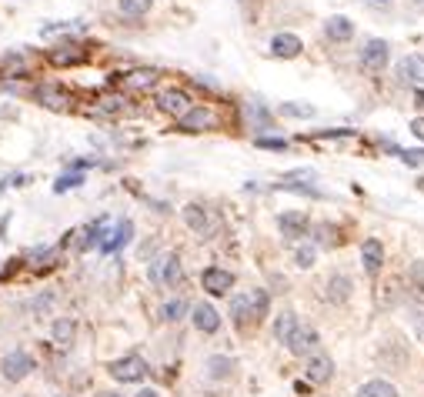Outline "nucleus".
Returning <instances> with one entry per match:
<instances>
[{
  "label": "nucleus",
  "mask_w": 424,
  "mask_h": 397,
  "mask_svg": "<svg viewBox=\"0 0 424 397\" xmlns=\"http://www.w3.org/2000/svg\"><path fill=\"white\" fill-rule=\"evenodd\" d=\"M111 378L120 380V384H137V380L147 378V360L131 354V358H120L111 364Z\"/></svg>",
  "instance_id": "nucleus-1"
},
{
  "label": "nucleus",
  "mask_w": 424,
  "mask_h": 397,
  "mask_svg": "<svg viewBox=\"0 0 424 397\" xmlns=\"http://www.w3.org/2000/svg\"><path fill=\"white\" fill-rule=\"evenodd\" d=\"M0 371H3L7 380H24L34 371V358H30L27 351H10L7 358L0 360Z\"/></svg>",
  "instance_id": "nucleus-2"
},
{
  "label": "nucleus",
  "mask_w": 424,
  "mask_h": 397,
  "mask_svg": "<svg viewBox=\"0 0 424 397\" xmlns=\"http://www.w3.org/2000/svg\"><path fill=\"white\" fill-rule=\"evenodd\" d=\"M157 107L181 120L184 113L191 111V97L184 94V91H177V87H167V91H160V94H157Z\"/></svg>",
  "instance_id": "nucleus-3"
},
{
  "label": "nucleus",
  "mask_w": 424,
  "mask_h": 397,
  "mask_svg": "<svg viewBox=\"0 0 424 397\" xmlns=\"http://www.w3.org/2000/svg\"><path fill=\"white\" fill-rule=\"evenodd\" d=\"M387 60H391V47H387V40L374 37L365 44V50H361V64H365L367 71H385Z\"/></svg>",
  "instance_id": "nucleus-4"
},
{
  "label": "nucleus",
  "mask_w": 424,
  "mask_h": 397,
  "mask_svg": "<svg viewBox=\"0 0 424 397\" xmlns=\"http://www.w3.org/2000/svg\"><path fill=\"white\" fill-rule=\"evenodd\" d=\"M201 281H204V290H208V294L221 297V294H231L234 274H231V270H221V267H208Z\"/></svg>",
  "instance_id": "nucleus-5"
},
{
  "label": "nucleus",
  "mask_w": 424,
  "mask_h": 397,
  "mask_svg": "<svg viewBox=\"0 0 424 397\" xmlns=\"http://www.w3.org/2000/svg\"><path fill=\"white\" fill-rule=\"evenodd\" d=\"M217 120H214V113L208 111V107H191V111L184 113L181 120H177V127L184 133H197V131H208V127H214Z\"/></svg>",
  "instance_id": "nucleus-6"
},
{
  "label": "nucleus",
  "mask_w": 424,
  "mask_h": 397,
  "mask_svg": "<svg viewBox=\"0 0 424 397\" xmlns=\"http://www.w3.org/2000/svg\"><path fill=\"white\" fill-rule=\"evenodd\" d=\"M314 347H317V331H311V327H297L288 340V351L294 358H311Z\"/></svg>",
  "instance_id": "nucleus-7"
},
{
  "label": "nucleus",
  "mask_w": 424,
  "mask_h": 397,
  "mask_svg": "<svg viewBox=\"0 0 424 397\" xmlns=\"http://www.w3.org/2000/svg\"><path fill=\"white\" fill-rule=\"evenodd\" d=\"M184 221H187V227H191L194 234H201V237H208L214 230L211 210L201 207V204H187V207H184Z\"/></svg>",
  "instance_id": "nucleus-8"
},
{
  "label": "nucleus",
  "mask_w": 424,
  "mask_h": 397,
  "mask_svg": "<svg viewBox=\"0 0 424 397\" xmlns=\"http://www.w3.org/2000/svg\"><path fill=\"white\" fill-rule=\"evenodd\" d=\"M398 80H401V84H411L414 91H418V84L424 87V57H418V54L405 57V60L398 64Z\"/></svg>",
  "instance_id": "nucleus-9"
},
{
  "label": "nucleus",
  "mask_w": 424,
  "mask_h": 397,
  "mask_svg": "<svg viewBox=\"0 0 424 397\" xmlns=\"http://www.w3.org/2000/svg\"><path fill=\"white\" fill-rule=\"evenodd\" d=\"M304 374H308L311 384H328L331 374H334V360L328 354H321V351H314L308 358V371Z\"/></svg>",
  "instance_id": "nucleus-10"
},
{
  "label": "nucleus",
  "mask_w": 424,
  "mask_h": 397,
  "mask_svg": "<svg viewBox=\"0 0 424 397\" xmlns=\"http://www.w3.org/2000/svg\"><path fill=\"white\" fill-rule=\"evenodd\" d=\"M131 237H134V224H131V221H120L114 230H107V237L100 241V250H104V254H114V250L131 244Z\"/></svg>",
  "instance_id": "nucleus-11"
},
{
  "label": "nucleus",
  "mask_w": 424,
  "mask_h": 397,
  "mask_svg": "<svg viewBox=\"0 0 424 397\" xmlns=\"http://www.w3.org/2000/svg\"><path fill=\"white\" fill-rule=\"evenodd\" d=\"M361 264H365L367 274H378L385 267V244L378 237H367L365 247H361Z\"/></svg>",
  "instance_id": "nucleus-12"
},
{
  "label": "nucleus",
  "mask_w": 424,
  "mask_h": 397,
  "mask_svg": "<svg viewBox=\"0 0 424 397\" xmlns=\"http://www.w3.org/2000/svg\"><path fill=\"white\" fill-rule=\"evenodd\" d=\"M37 104L50 107V111H67V107H71V94H67L64 87L44 84V87H37Z\"/></svg>",
  "instance_id": "nucleus-13"
},
{
  "label": "nucleus",
  "mask_w": 424,
  "mask_h": 397,
  "mask_svg": "<svg viewBox=\"0 0 424 397\" xmlns=\"http://www.w3.org/2000/svg\"><path fill=\"white\" fill-rule=\"evenodd\" d=\"M191 321L201 334H214V331L221 327V314L214 311L211 304H197V307L191 311Z\"/></svg>",
  "instance_id": "nucleus-14"
},
{
  "label": "nucleus",
  "mask_w": 424,
  "mask_h": 397,
  "mask_svg": "<svg viewBox=\"0 0 424 397\" xmlns=\"http://www.w3.org/2000/svg\"><path fill=\"white\" fill-rule=\"evenodd\" d=\"M154 84H157V71H151V67H137V71H131V74H124V87L134 91V94L151 91Z\"/></svg>",
  "instance_id": "nucleus-15"
},
{
  "label": "nucleus",
  "mask_w": 424,
  "mask_h": 397,
  "mask_svg": "<svg viewBox=\"0 0 424 397\" xmlns=\"http://www.w3.org/2000/svg\"><path fill=\"white\" fill-rule=\"evenodd\" d=\"M151 277H154L157 284H167V287H177V281H181V261H177V257H164L160 264H154V270H151Z\"/></svg>",
  "instance_id": "nucleus-16"
},
{
  "label": "nucleus",
  "mask_w": 424,
  "mask_h": 397,
  "mask_svg": "<svg viewBox=\"0 0 424 397\" xmlns=\"http://www.w3.org/2000/svg\"><path fill=\"white\" fill-rule=\"evenodd\" d=\"M301 50H304V44H301V37H294V34H277V37L270 40V54L274 57L291 60V57H297Z\"/></svg>",
  "instance_id": "nucleus-17"
},
{
  "label": "nucleus",
  "mask_w": 424,
  "mask_h": 397,
  "mask_svg": "<svg viewBox=\"0 0 424 397\" xmlns=\"http://www.w3.org/2000/svg\"><path fill=\"white\" fill-rule=\"evenodd\" d=\"M50 64H57V67H74V64H80L84 60V47H77V44H60V47H54L50 50Z\"/></svg>",
  "instance_id": "nucleus-18"
},
{
  "label": "nucleus",
  "mask_w": 424,
  "mask_h": 397,
  "mask_svg": "<svg viewBox=\"0 0 424 397\" xmlns=\"http://www.w3.org/2000/svg\"><path fill=\"white\" fill-rule=\"evenodd\" d=\"M231 317L237 327H248L254 321V301L251 294H234L231 297Z\"/></svg>",
  "instance_id": "nucleus-19"
},
{
  "label": "nucleus",
  "mask_w": 424,
  "mask_h": 397,
  "mask_svg": "<svg viewBox=\"0 0 424 397\" xmlns=\"http://www.w3.org/2000/svg\"><path fill=\"white\" fill-rule=\"evenodd\" d=\"M277 224H281V230H284V237H304V234H308V217H304V214H297V210L281 214V217H277Z\"/></svg>",
  "instance_id": "nucleus-20"
},
{
  "label": "nucleus",
  "mask_w": 424,
  "mask_h": 397,
  "mask_svg": "<svg viewBox=\"0 0 424 397\" xmlns=\"http://www.w3.org/2000/svg\"><path fill=\"white\" fill-rule=\"evenodd\" d=\"M324 34H328L331 40H338V44H344V40L354 37V24L347 17H331L328 24H324Z\"/></svg>",
  "instance_id": "nucleus-21"
},
{
  "label": "nucleus",
  "mask_w": 424,
  "mask_h": 397,
  "mask_svg": "<svg viewBox=\"0 0 424 397\" xmlns=\"http://www.w3.org/2000/svg\"><path fill=\"white\" fill-rule=\"evenodd\" d=\"M297 327H301V324H297V314L284 311V314H277V321H274V338L281 340V344H288L291 334H294Z\"/></svg>",
  "instance_id": "nucleus-22"
},
{
  "label": "nucleus",
  "mask_w": 424,
  "mask_h": 397,
  "mask_svg": "<svg viewBox=\"0 0 424 397\" xmlns=\"http://www.w3.org/2000/svg\"><path fill=\"white\" fill-rule=\"evenodd\" d=\"M50 334H54V344H57V347H71V340L77 334V324L71 321V317H57Z\"/></svg>",
  "instance_id": "nucleus-23"
},
{
  "label": "nucleus",
  "mask_w": 424,
  "mask_h": 397,
  "mask_svg": "<svg viewBox=\"0 0 424 397\" xmlns=\"http://www.w3.org/2000/svg\"><path fill=\"white\" fill-rule=\"evenodd\" d=\"M231 371H234V360L231 358H224V354H214V358H208V378L224 380V378H231Z\"/></svg>",
  "instance_id": "nucleus-24"
},
{
  "label": "nucleus",
  "mask_w": 424,
  "mask_h": 397,
  "mask_svg": "<svg viewBox=\"0 0 424 397\" xmlns=\"http://www.w3.org/2000/svg\"><path fill=\"white\" fill-rule=\"evenodd\" d=\"M358 397H398V387L387 380H367L365 387L358 391Z\"/></svg>",
  "instance_id": "nucleus-25"
},
{
  "label": "nucleus",
  "mask_w": 424,
  "mask_h": 397,
  "mask_svg": "<svg viewBox=\"0 0 424 397\" xmlns=\"http://www.w3.org/2000/svg\"><path fill=\"white\" fill-rule=\"evenodd\" d=\"M184 314H187V301H181V297H174V301H167L160 307V321H167V324L181 321Z\"/></svg>",
  "instance_id": "nucleus-26"
},
{
  "label": "nucleus",
  "mask_w": 424,
  "mask_h": 397,
  "mask_svg": "<svg viewBox=\"0 0 424 397\" xmlns=\"http://www.w3.org/2000/svg\"><path fill=\"white\" fill-rule=\"evenodd\" d=\"M347 294H351V281H347L344 274L331 277V284H328V301H347Z\"/></svg>",
  "instance_id": "nucleus-27"
},
{
  "label": "nucleus",
  "mask_w": 424,
  "mask_h": 397,
  "mask_svg": "<svg viewBox=\"0 0 424 397\" xmlns=\"http://www.w3.org/2000/svg\"><path fill=\"white\" fill-rule=\"evenodd\" d=\"M117 7L124 17H144L151 10V0H117Z\"/></svg>",
  "instance_id": "nucleus-28"
},
{
  "label": "nucleus",
  "mask_w": 424,
  "mask_h": 397,
  "mask_svg": "<svg viewBox=\"0 0 424 397\" xmlns=\"http://www.w3.org/2000/svg\"><path fill=\"white\" fill-rule=\"evenodd\" d=\"M314 261H317V250H314L311 244H301L297 250H294V264L297 267H304V270H308V267H314Z\"/></svg>",
  "instance_id": "nucleus-29"
},
{
  "label": "nucleus",
  "mask_w": 424,
  "mask_h": 397,
  "mask_svg": "<svg viewBox=\"0 0 424 397\" xmlns=\"http://www.w3.org/2000/svg\"><path fill=\"white\" fill-rule=\"evenodd\" d=\"M54 257H57V254H54L50 247H37V250H30V254H27V261H30L34 267H50L54 264Z\"/></svg>",
  "instance_id": "nucleus-30"
},
{
  "label": "nucleus",
  "mask_w": 424,
  "mask_h": 397,
  "mask_svg": "<svg viewBox=\"0 0 424 397\" xmlns=\"http://www.w3.org/2000/svg\"><path fill=\"white\" fill-rule=\"evenodd\" d=\"M80 184H84V174H80V170H74V174H64V177H57V184H54V190H57V194H64V190L80 187Z\"/></svg>",
  "instance_id": "nucleus-31"
},
{
  "label": "nucleus",
  "mask_w": 424,
  "mask_h": 397,
  "mask_svg": "<svg viewBox=\"0 0 424 397\" xmlns=\"http://www.w3.org/2000/svg\"><path fill=\"white\" fill-rule=\"evenodd\" d=\"M281 113L284 117H314V107L311 104H281Z\"/></svg>",
  "instance_id": "nucleus-32"
},
{
  "label": "nucleus",
  "mask_w": 424,
  "mask_h": 397,
  "mask_svg": "<svg viewBox=\"0 0 424 397\" xmlns=\"http://www.w3.org/2000/svg\"><path fill=\"white\" fill-rule=\"evenodd\" d=\"M251 301H254V321H261V317L268 314V304H270L268 290H257V294H251Z\"/></svg>",
  "instance_id": "nucleus-33"
},
{
  "label": "nucleus",
  "mask_w": 424,
  "mask_h": 397,
  "mask_svg": "<svg viewBox=\"0 0 424 397\" xmlns=\"http://www.w3.org/2000/svg\"><path fill=\"white\" fill-rule=\"evenodd\" d=\"M97 104H100V111H104V113H117L120 107H124V97H120V94H104Z\"/></svg>",
  "instance_id": "nucleus-34"
},
{
  "label": "nucleus",
  "mask_w": 424,
  "mask_h": 397,
  "mask_svg": "<svg viewBox=\"0 0 424 397\" xmlns=\"http://www.w3.org/2000/svg\"><path fill=\"white\" fill-rule=\"evenodd\" d=\"M401 157H405L407 167H418V164H424V151H401Z\"/></svg>",
  "instance_id": "nucleus-35"
},
{
  "label": "nucleus",
  "mask_w": 424,
  "mask_h": 397,
  "mask_svg": "<svg viewBox=\"0 0 424 397\" xmlns=\"http://www.w3.org/2000/svg\"><path fill=\"white\" fill-rule=\"evenodd\" d=\"M257 144H261V147H270V151H284V147H288L284 140H268V137H261Z\"/></svg>",
  "instance_id": "nucleus-36"
},
{
  "label": "nucleus",
  "mask_w": 424,
  "mask_h": 397,
  "mask_svg": "<svg viewBox=\"0 0 424 397\" xmlns=\"http://www.w3.org/2000/svg\"><path fill=\"white\" fill-rule=\"evenodd\" d=\"M50 301H54L50 294H44V297H37V301H34V311H37V314H44V311L50 307Z\"/></svg>",
  "instance_id": "nucleus-37"
},
{
  "label": "nucleus",
  "mask_w": 424,
  "mask_h": 397,
  "mask_svg": "<svg viewBox=\"0 0 424 397\" xmlns=\"http://www.w3.org/2000/svg\"><path fill=\"white\" fill-rule=\"evenodd\" d=\"M411 133H414L418 140H424V117H418V120L411 124Z\"/></svg>",
  "instance_id": "nucleus-38"
},
{
  "label": "nucleus",
  "mask_w": 424,
  "mask_h": 397,
  "mask_svg": "<svg viewBox=\"0 0 424 397\" xmlns=\"http://www.w3.org/2000/svg\"><path fill=\"white\" fill-rule=\"evenodd\" d=\"M414 104H418V107L424 111V91H414Z\"/></svg>",
  "instance_id": "nucleus-39"
},
{
  "label": "nucleus",
  "mask_w": 424,
  "mask_h": 397,
  "mask_svg": "<svg viewBox=\"0 0 424 397\" xmlns=\"http://www.w3.org/2000/svg\"><path fill=\"white\" fill-rule=\"evenodd\" d=\"M137 397H160V394H157V391H151V387H147V391H140V394H137Z\"/></svg>",
  "instance_id": "nucleus-40"
},
{
  "label": "nucleus",
  "mask_w": 424,
  "mask_h": 397,
  "mask_svg": "<svg viewBox=\"0 0 424 397\" xmlns=\"http://www.w3.org/2000/svg\"><path fill=\"white\" fill-rule=\"evenodd\" d=\"M100 397H117V394H100Z\"/></svg>",
  "instance_id": "nucleus-41"
},
{
  "label": "nucleus",
  "mask_w": 424,
  "mask_h": 397,
  "mask_svg": "<svg viewBox=\"0 0 424 397\" xmlns=\"http://www.w3.org/2000/svg\"><path fill=\"white\" fill-rule=\"evenodd\" d=\"M374 3H387V0H374Z\"/></svg>",
  "instance_id": "nucleus-42"
},
{
  "label": "nucleus",
  "mask_w": 424,
  "mask_h": 397,
  "mask_svg": "<svg viewBox=\"0 0 424 397\" xmlns=\"http://www.w3.org/2000/svg\"><path fill=\"white\" fill-rule=\"evenodd\" d=\"M414 3H424V0H414Z\"/></svg>",
  "instance_id": "nucleus-43"
}]
</instances>
